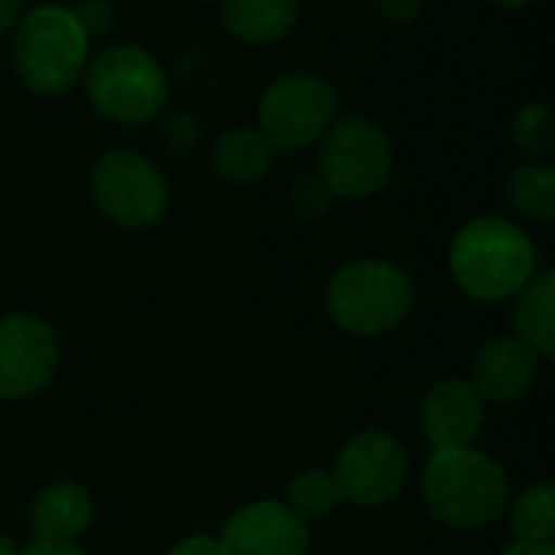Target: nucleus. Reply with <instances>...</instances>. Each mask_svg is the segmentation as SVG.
Instances as JSON below:
<instances>
[{"label":"nucleus","instance_id":"obj_14","mask_svg":"<svg viewBox=\"0 0 555 555\" xmlns=\"http://www.w3.org/2000/svg\"><path fill=\"white\" fill-rule=\"evenodd\" d=\"M91 520H94L91 494L72 481L42 488L29 511L36 540H52V543H75L81 533H88Z\"/></svg>","mask_w":555,"mask_h":555},{"label":"nucleus","instance_id":"obj_17","mask_svg":"<svg viewBox=\"0 0 555 555\" xmlns=\"http://www.w3.org/2000/svg\"><path fill=\"white\" fill-rule=\"evenodd\" d=\"M273 163V146L257 127H234L218 137L211 150V169L234 185L257 182Z\"/></svg>","mask_w":555,"mask_h":555},{"label":"nucleus","instance_id":"obj_29","mask_svg":"<svg viewBox=\"0 0 555 555\" xmlns=\"http://www.w3.org/2000/svg\"><path fill=\"white\" fill-rule=\"evenodd\" d=\"M504 555H555L553 543H511Z\"/></svg>","mask_w":555,"mask_h":555},{"label":"nucleus","instance_id":"obj_1","mask_svg":"<svg viewBox=\"0 0 555 555\" xmlns=\"http://www.w3.org/2000/svg\"><path fill=\"white\" fill-rule=\"evenodd\" d=\"M423 501L439 524L481 530L498 524L511 507V478L494 459L475 449L433 452L423 472Z\"/></svg>","mask_w":555,"mask_h":555},{"label":"nucleus","instance_id":"obj_5","mask_svg":"<svg viewBox=\"0 0 555 555\" xmlns=\"http://www.w3.org/2000/svg\"><path fill=\"white\" fill-rule=\"evenodd\" d=\"M85 85L98 114L117 124H146L166 107L169 98L163 65L140 46L104 49L88 65Z\"/></svg>","mask_w":555,"mask_h":555},{"label":"nucleus","instance_id":"obj_19","mask_svg":"<svg viewBox=\"0 0 555 555\" xmlns=\"http://www.w3.org/2000/svg\"><path fill=\"white\" fill-rule=\"evenodd\" d=\"M341 501L345 498H341V488H338V481H335L332 472H325V468H306V472H299L289 481L283 504L296 517H302L309 524V520H322V517L335 514Z\"/></svg>","mask_w":555,"mask_h":555},{"label":"nucleus","instance_id":"obj_21","mask_svg":"<svg viewBox=\"0 0 555 555\" xmlns=\"http://www.w3.org/2000/svg\"><path fill=\"white\" fill-rule=\"evenodd\" d=\"M514 140L524 153L530 156H543L553 150L555 140V120L550 107L543 104H527L517 117H514Z\"/></svg>","mask_w":555,"mask_h":555},{"label":"nucleus","instance_id":"obj_26","mask_svg":"<svg viewBox=\"0 0 555 555\" xmlns=\"http://www.w3.org/2000/svg\"><path fill=\"white\" fill-rule=\"evenodd\" d=\"M169 555H228L224 553V546H221V540H215V537H189V540H182V543H176Z\"/></svg>","mask_w":555,"mask_h":555},{"label":"nucleus","instance_id":"obj_8","mask_svg":"<svg viewBox=\"0 0 555 555\" xmlns=\"http://www.w3.org/2000/svg\"><path fill=\"white\" fill-rule=\"evenodd\" d=\"M335 91L312 72H289L267 85L260 98V133L276 150L315 143L335 120Z\"/></svg>","mask_w":555,"mask_h":555},{"label":"nucleus","instance_id":"obj_9","mask_svg":"<svg viewBox=\"0 0 555 555\" xmlns=\"http://www.w3.org/2000/svg\"><path fill=\"white\" fill-rule=\"evenodd\" d=\"M332 475L345 501L358 507H384L406 488L410 455L393 433L371 429L341 449Z\"/></svg>","mask_w":555,"mask_h":555},{"label":"nucleus","instance_id":"obj_30","mask_svg":"<svg viewBox=\"0 0 555 555\" xmlns=\"http://www.w3.org/2000/svg\"><path fill=\"white\" fill-rule=\"evenodd\" d=\"M491 3L507 7V10H524V7H533V3H540V0H491Z\"/></svg>","mask_w":555,"mask_h":555},{"label":"nucleus","instance_id":"obj_16","mask_svg":"<svg viewBox=\"0 0 555 555\" xmlns=\"http://www.w3.org/2000/svg\"><path fill=\"white\" fill-rule=\"evenodd\" d=\"M517 338L530 345L540 358H555V273H537L520 293L514 306Z\"/></svg>","mask_w":555,"mask_h":555},{"label":"nucleus","instance_id":"obj_13","mask_svg":"<svg viewBox=\"0 0 555 555\" xmlns=\"http://www.w3.org/2000/svg\"><path fill=\"white\" fill-rule=\"evenodd\" d=\"M540 374V354L524 345L517 335L491 338L472 367V387L485 403H514L520 400Z\"/></svg>","mask_w":555,"mask_h":555},{"label":"nucleus","instance_id":"obj_18","mask_svg":"<svg viewBox=\"0 0 555 555\" xmlns=\"http://www.w3.org/2000/svg\"><path fill=\"white\" fill-rule=\"evenodd\" d=\"M511 527L520 543H553L555 537V488L553 481L530 485L511 504Z\"/></svg>","mask_w":555,"mask_h":555},{"label":"nucleus","instance_id":"obj_4","mask_svg":"<svg viewBox=\"0 0 555 555\" xmlns=\"http://www.w3.org/2000/svg\"><path fill=\"white\" fill-rule=\"evenodd\" d=\"M13 65L36 94L68 91L88 65V36L68 7H36L13 33Z\"/></svg>","mask_w":555,"mask_h":555},{"label":"nucleus","instance_id":"obj_27","mask_svg":"<svg viewBox=\"0 0 555 555\" xmlns=\"http://www.w3.org/2000/svg\"><path fill=\"white\" fill-rule=\"evenodd\" d=\"M20 555H88L81 546L75 543H52V540H36L26 550H20Z\"/></svg>","mask_w":555,"mask_h":555},{"label":"nucleus","instance_id":"obj_23","mask_svg":"<svg viewBox=\"0 0 555 555\" xmlns=\"http://www.w3.org/2000/svg\"><path fill=\"white\" fill-rule=\"evenodd\" d=\"M72 16H75V23L81 26V33H85L88 39H94V36H104V33L111 29L114 10H111L107 0H81L78 7H72Z\"/></svg>","mask_w":555,"mask_h":555},{"label":"nucleus","instance_id":"obj_24","mask_svg":"<svg viewBox=\"0 0 555 555\" xmlns=\"http://www.w3.org/2000/svg\"><path fill=\"white\" fill-rule=\"evenodd\" d=\"M374 7H377V13H380L384 20L403 26V23H413V20L423 13L426 0H374Z\"/></svg>","mask_w":555,"mask_h":555},{"label":"nucleus","instance_id":"obj_3","mask_svg":"<svg viewBox=\"0 0 555 555\" xmlns=\"http://www.w3.org/2000/svg\"><path fill=\"white\" fill-rule=\"evenodd\" d=\"M325 306L332 322L351 335H384L403 325L416 306V283L387 260H351L335 270Z\"/></svg>","mask_w":555,"mask_h":555},{"label":"nucleus","instance_id":"obj_7","mask_svg":"<svg viewBox=\"0 0 555 555\" xmlns=\"http://www.w3.org/2000/svg\"><path fill=\"white\" fill-rule=\"evenodd\" d=\"M91 198L98 211L127 231L153 228L169 208V185L156 163L140 153L114 150L91 172Z\"/></svg>","mask_w":555,"mask_h":555},{"label":"nucleus","instance_id":"obj_22","mask_svg":"<svg viewBox=\"0 0 555 555\" xmlns=\"http://www.w3.org/2000/svg\"><path fill=\"white\" fill-rule=\"evenodd\" d=\"M332 202H335V195L328 192V185L319 176H302L289 189V208H293V215H299L306 221L322 218L332 208Z\"/></svg>","mask_w":555,"mask_h":555},{"label":"nucleus","instance_id":"obj_15","mask_svg":"<svg viewBox=\"0 0 555 555\" xmlns=\"http://www.w3.org/2000/svg\"><path fill=\"white\" fill-rule=\"evenodd\" d=\"M224 29L247 46H270L283 39L299 20V0H224Z\"/></svg>","mask_w":555,"mask_h":555},{"label":"nucleus","instance_id":"obj_31","mask_svg":"<svg viewBox=\"0 0 555 555\" xmlns=\"http://www.w3.org/2000/svg\"><path fill=\"white\" fill-rule=\"evenodd\" d=\"M0 555H20L16 543L10 537H3V533H0Z\"/></svg>","mask_w":555,"mask_h":555},{"label":"nucleus","instance_id":"obj_6","mask_svg":"<svg viewBox=\"0 0 555 555\" xmlns=\"http://www.w3.org/2000/svg\"><path fill=\"white\" fill-rule=\"evenodd\" d=\"M393 150L367 117H341L319 137V179L335 198H367L387 185Z\"/></svg>","mask_w":555,"mask_h":555},{"label":"nucleus","instance_id":"obj_28","mask_svg":"<svg viewBox=\"0 0 555 555\" xmlns=\"http://www.w3.org/2000/svg\"><path fill=\"white\" fill-rule=\"evenodd\" d=\"M20 13H23V0H0V33L16 26Z\"/></svg>","mask_w":555,"mask_h":555},{"label":"nucleus","instance_id":"obj_2","mask_svg":"<svg viewBox=\"0 0 555 555\" xmlns=\"http://www.w3.org/2000/svg\"><path fill=\"white\" fill-rule=\"evenodd\" d=\"M533 241L504 218H478L465 224L449 250L455 283L481 302H504L517 296L540 270Z\"/></svg>","mask_w":555,"mask_h":555},{"label":"nucleus","instance_id":"obj_11","mask_svg":"<svg viewBox=\"0 0 555 555\" xmlns=\"http://www.w3.org/2000/svg\"><path fill=\"white\" fill-rule=\"evenodd\" d=\"M218 540L228 555H306L312 543L309 524L283 501H257L237 511Z\"/></svg>","mask_w":555,"mask_h":555},{"label":"nucleus","instance_id":"obj_20","mask_svg":"<svg viewBox=\"0 0 555 555\" xmlns=\"http://www.w3.org/2000/svg\"><path fill=\"white\" fill-rule=\"evenodd\" d=\"M507 198L520 215L550 224L555 221V172L540 163L517 166L507 182Z\"/></svg>","mask_w":555,"mask_h":555},{"label":"nucleus","instance_id":"obj_32","mask_svg":"<svg viewBox=\"0 0 555 555\" xmlns=\"http://www.w3.org/2000/svg\"><path fill=\"white\" fill-rule=\"evenodd\" d=\"M202 3H208V0H202Z\"/></svg>","mask_w":555,"mask_h":555},{"label":"nucleus","instance_id":"obj_10","mask_svg":"<svg viewBox=\"0 0 555 555\" xmlns=\"http://www.w3.org/2000/svg\"><path fill=\"white\" fill-rule=\"evenodd\" d=\"M59 367V341L46 319L10 312L0 319V400H26L49 387Z\"/></svg>","mask_w":555,"mask_h":555},{"label":"nucleus","instance_id":"obj_25","mask_svg":"<svg viewBox=\"0 0 555 555\" xmlns=\"http://www.w3.org/2000/svg\"><path fill=\"white\" fill-rule=\"evenodd\" d=\"M166 140L172 143V150H176V153H182V150L195 146V140H198L195 120H189V117H172V120H169V127H166Z\"/></svg>","mask_w":555,"mask_h":555},{"label":"nucleus","instance_id":"obj_12","mask_svg":"<svg viewBox=\"0 0 555 555\" xmlns=\"http://www.w3.org/2000/svg\"><path fill=\"white\" fill-rule=\"evenodd\" d=\"M485 410L488 403L472 387V380H442L426 393L420 423L436 452L472 449L485 426Z\"/></svg>","mask_w":555,"mask_h":555}]
</instances>
